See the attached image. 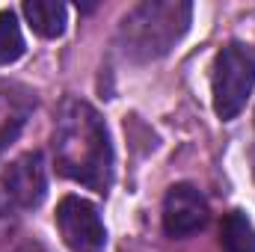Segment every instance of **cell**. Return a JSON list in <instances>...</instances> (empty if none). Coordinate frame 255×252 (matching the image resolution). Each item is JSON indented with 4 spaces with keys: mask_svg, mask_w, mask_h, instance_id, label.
<instances>
[{
    "mask_svg": "<svg viewBox=\"0 0 255 252\" xmlns=\"http://www.w3.org/2000/svg\"><path fill=\"white\" fill-rule=\"evenodd\" d=\"M253 89H255V57L241 42H229L214 60V77H211L214 113L223 122H232L247 107Z\"/></svg>",
    "mask_w": 255,
    "mask_h": 252,
    "instance_id": "cell-3",
    "label": "cell"
},
{
    "mask_svg": "<svg viewBox=\"0 0 255 252\" xmlns=\"http://www.w3.org/2000/svg\"><path fill=\"white\" fill-rule=\"evenodd\" d=\"M24 18L42 39H60L65 33V6L57 0H27Z\"/></svg>",
    "mask_w": 255,
    "mask_h": 252,
    "instance_id": "cell-8",
    "label": "cell"
},
{
    "mask_svg": "<svg viewBox=\"0 0 255 252\" xmlns=\"http://www.w3.org/2000/svg\"><path fill=\"white\" fill-rule=\"evenodd\" d=\"M0 193L9 208H18V211L39 208L48 193V169H45L42 151H27L15 157L0 175Z\"/></svg>",
    "mask_w": 255,
    "mask_h": 252,
    "instance_id": "cell-5",
    "label": "cell"
},
{
    "mask_svg": "<svg viewBox=\"0 0 255 252\" xmlns=\"http://www.w3.org/2000/svg\"><path fill=\"white\" fill-rule=\"evenodd\" d=\"M33 110H36V92L18 80L0 77V148L15 142Z\"/></svg>",
    "mask_w": 255,
    "mask_h": 252,
    "instance_id": "cell-7",
    "label": "cell"
},
{
    "mask_svg": "<svg viewBox=\"0 0 255 252\" xmlns=\"http://www.w3.org/2000/svg\"><path fill=\"white\" fill-rule=\"evenodd\" d=\"M54 220H57V229L63 235V244L71 252H104L107 232H104L98 208L89 199L63 196Z\"/></svg>",
    "mask_w": 255,
    "mask_h": 252,
    "instance_id": "cell-4",
    "label": "cell"
},
{
    "mask_svg": "<svg viewBox=\"0 0 255 252\" xmlns=\"http://www.w3.org/2000/svg\"><path fill=\"white\" fill-rule=\"evenodd\" d=\"M21 57H24V36H21L18 18L12 9H3L0 12V68L12 65Z\"/></svg>",
    "mask_w": 255,
    "mask_h": 252,
    "instance_id": "cell-10",
    "label": "cell"
},
{
    "mask_svg": "<svg viewBox=\"0 0 255 252\" xmlns=\"http://www.w3.org/2000/svg\"><path fill=\"white\" fill-rule=\"evenodd\" d=\"M54 166L68 181L104 190L113 181V145L101 113L80 98H65L54 122Z\"/></svg>",
    "mask_w": 255,
    "mask_h": 252,
    "instance_id": "cell-1",
    "label": "cell"
},
{
    "mask_svg": "<svg viewBox=\"0 0 255 252\" xmlns=\"http://www.w3.org/2000/svg\"><path fill=\"white\" fill-rule=\"evenodd\" d=\"M211 217L208 199L193 184H172L163 196V232L169 238H190L199 229H205Z\"/></svg>",
    "mask_w": 255,
    "mask_h": 252,
    "instance_id": "cell-6",
    "label": "cell"
},
{
    "mask_svg": "<svg viewBox=\"0 0 255 252\" xmlns=\"http://www.w3.org/2000/svg\"><path fill=\"white\" fill-rule=\"evenodd\" d=\"M193 6L187 0H145L119 24V48L133 63L166 57L187 33Z\"/></svg>",
    "mask_w": 255,
    "mask_h": 252,
    "instance_id": "cell-2",
    "label": "cell"
},
{
    "mask_svg": "<svg viewBox=\"0 0 255 252\" xmlns=\"http://www.w3.org/2000/svg\"><path fill=\"white\" fill-rule=\"evenodd\" d=\"M223 252H255V226L244 211H229L220 226Z\"/></svg>",
    "mask_w": 255,
    "mask_h": 252,
    "instance_id": "cell-9",
    "label": "cell"
}]
</instances>
